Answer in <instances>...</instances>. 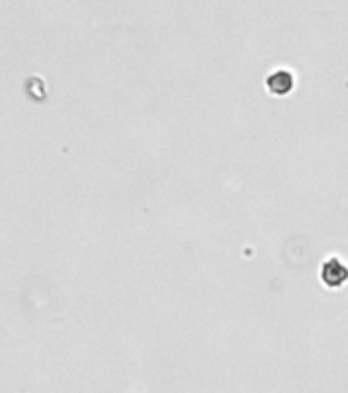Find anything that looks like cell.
<instances>
[{
	"mask_svg": "<svg viewBox=\"0 0 348 393\" xmlns=\"http://www.w3.org/2000/svg\"><path fill=\"white\" fill-rule=\"evenodd\" d=\"M322 281H324V285L332 287V289L342 287L348 281V269L338 258H330L322 266Z\"/></svg>",
	"mask_w": 348,
	"mask_h": 393,
	"instance_id": "cell-1",
	"label": "cell"
},
{
	"mask_svg": "<svg viewBox=\"0 0 348 393\" xmlns=\"http://www.w3.org/2000/svg\"><path fill=\"white\" fill-rule=\"evenodd\" d=\"M266 86H269V91L273 94L283 96V94L291 93V89H293V76L289 72H285V70H278V72L271 74L266 78Z\"/></svg>",
	"mask_w": 348,
	"mask_h": 393,
	"instance_id": "cell-2",
	"label": "cell"
}]
</instances>
